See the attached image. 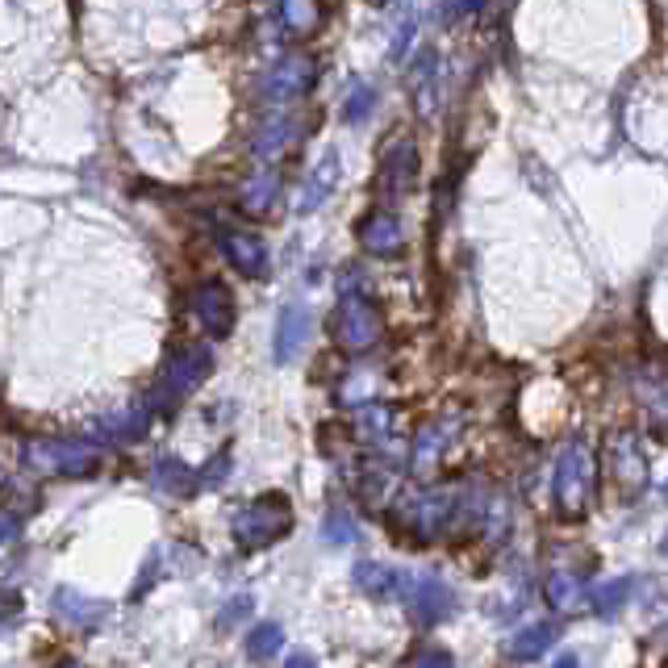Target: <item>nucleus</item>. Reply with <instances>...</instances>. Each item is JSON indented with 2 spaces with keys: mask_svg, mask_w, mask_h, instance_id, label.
Here are the masks:
<instances>
[{
  "mask_svg": "<svg viewBox=\"0 0 668 668\" xmlns=\"http://www.w3.org/2000/svg\"><path fill=\"white\" fill-rule=\"evenodd\" d=\"M360 242L376 260H398L401 251H405V226L398 222V214L373 210V214L364 217V226H360Z\"/></svg>",
  "mask_w": 668,
  "mask_h": 668,
  "instance_id": "2eb2a0df",
  "label": "nucleus"
},
{
  "mask_svg": "<svg viewBox=\"0 0 668 668\" xmlns=\"http://www.w3.org/2000/svg\"><path fill=\"white\" fill-rule=\"evenodd\" d=\"M556 668H581V656H577V652H568V656L556 660Z\"/></svg>",
  "mask_w": 668,
  "mask_h": 668,
  "instance_id": "4c0bfd02",
  "label": "nucleus"
},
{
  "mask_svg": "<svg viewBox=\"0 0 668 668\" xmlns=\"http://www.w3.org/2000/svg\"><path fill=\"white\" fill-rule=\"evenodd\" d=\"M405 668H455V665H452V652H443V647H418L405 660Z\"/></svg>",
  "mask_w": 668,
  "mask_h": 668,
  "instance_id": "2f4dec72",
  "label": "nucleus"
},
{
  "mask_svg": "<svg viewBox=\"0 0 668 668\" xmlns=\"http://www.w3.org/2000/svg\"><path fill=\"white\" fill-rule=\"evenodd\" d=\"M318 0H280V22L293 29V34H310L318 29Z\"/></svg>",
  "mask_w": 668,
  "mask_h": 668,
  "instance_id": "c85d7f7f",
  "label": "nucleus"
},
{
  "mask_svg": "<svg viewBox=\"0 0 668 668\" xmlns=\"http://www.w3.org/2000/svg\"><path fill=\"white\" fill-rule=\"evenodd\" d=\"M660 547H665V556H668V539H665V543H660Z\"/></svg>",
  "mask_w": 668,
  "mask_h": 668,
  "instance_id": "ea45409f",
  "label": "nucleus"
},
{
  "mask_svg": "<svg viewBox=\"0 0 668 668\" xmlns=\"http://www.w3.org/2000/svg\"><path fill=\"white\" fill-rule=\"evenodd\" d=\"M22 615V602H17V593H0V627H9L13 618Z\"/></svg>",
  "mask_w": 668,
  "mask_h": 668,
  "instance_id": "f704fd0d",
  "label": "nucleus"
},
{
  "mask_svg": "<svg viewBox=\"0 0 668 668\" xmlns=\"http://www.w3.org/2000/svg\"><path fill=\"white\" fill-rule=\"evenodd\" d=\"M665 497H668V484H665Z\"/></svg>",
  "mask_w": 668,
  "mask_h": 668,
  "instance_id": "37998d69",
  "label": "nucleus"
},
{
  "mask_svg": "<svg viewBox=\"0 0 668 668\" xmlns=\"http://www.w3.org/2000/svg\"><path fill=\"white\" fill-rule=\"evenodd\" d=\"M280 647H285V631H280V622H260V627L247 635V656H251L255 665L276 660Z\"/></svg>",
  "mask_w": 668,
  "mask_h": 668,
  "instance_id": "a878e982",
  "label": "nucleus"
},
{
  "mask_svg": "<svg viewBox=\"0 0 668 668\" xmlns=\"http://www.w3.org/2000/svg\"><path fill=\"white\" fill-rule=\"evenodd\" d=\"M54 615L63 618L67 627H76L84 635L101 631V622L109 618V602H97V597H84L76 589H54Z\"/></svg>",
  "mask_w": 668,
  "mask_h": 668,
  "instance_id": "f3484780",
  "label": "nucleus"
},
{
  "mask_svg": "<svg viewBox=\"0 0 668 668\" xmlns=\"http://www.w3.org/2000/svg\"><path fill=\"white\" fill-rule=\"evenodd\" d=\"M322 534H326V543L330 547H348L360 539V527H355V514L348 506H330L326 514V522H322Z\"/></svg>",
  "mask_w": 668,
  "mask_h": 668,
  "instance_id": "cd10ccee",
  "label": "nucleus"
},
{
  "mask_svg": "<svg viewBox=\"0 0 668 668\" xmlns=\"http://www.w3.org/2000/svg\"><path fill=\"white\" fill-rule=\"evenodd\" d=\"M335 343L348 351V355H364V351L376 348L385 322H380V310L373 305V297L364 289H348L335 305Z\"/></svg>",
  "mask_w": 668,
  "mask_h": 668,
  "instance_id": "20e7f679",
  "label": "nucleus"
},
{
  "mask_svg": "<svg viewBox=\"0 0 668 668\" xmlns=\"http://www.w3.org/2000/svg\"><path fill=\"white\" fill-rule=\"evenodd\" d=\"M217 247H222V255L230 260V267L235 272H242V276H264L267 272V247L260 235H251V230H222L217 235Z\"/></svg>",
  "mask_w": 668,
  "mask_h": 668,
  "instance_id": "dca6fc26",
  "label": "nucleus"
},
{
  "mask_svg": "<svg viewBox=\"0 0 668 668\" xmlns=\"http://www.w3.org/2000/svg\"><path fill=\"white\" fill-rule=\"evenodd\" d=\"M643 405H647V423L668 434V380H656L643 389Z\"/></svg>",
  "mask_w": 668,
  "mask_h": 668,
  "instance_id": "7c9ffc66",
  "label": "nucleus"
},
{
  "mask_svg": "<svg viewBox=\"0 0 668 668\" xmlns=\"http://www.w3.org/2000/svg\"><path fill=\"white\" fill-rule=\"evenodd\" d=\"M376 109V88L368 80H351V88L343 92V122L348 126H360L368 122Z\"/></svg>",
  "mask_w": 668,
  "mask_h": 668,
  "instance_id": "bb28decb",
  "label": "nucleus"
},
{
  "mask_svg": "<svg viewBox=\"0 0 668 668\" xmlns=\"http://www.w3.org/2000/svg\"><path fill=\"white\" fill-rule=\"evenodd\" d=\"M409 97H414V109L418 117L430 122L439 113V101H443V67H439V54L423 51L418 63L409 67Z\"/></svg>",
  "mask_w": 668,
  "mask_h": 668,
  "instance_id": "4468645a",
  "label": "nucleus"
},
{
  "mask_svg": "<svg viewBox=\"0 0 668 668\" xmlns=\"http://www.w3.org/2000/svg\"><path fill=\"white\" fill-rule=\"evenodd\" d=\"M593 484H597V464H593V452H589L581 439L564 443V452L556 455V481H552V493H556V506L560 514L577 518L589 509V497H593Z\"/></svg>",
  "mask_w": 668,
  "mask_h": 668,
  "instance_id": "7ed1b4c3",
  "label": "nucleus"
},
{
  "mask_svg": "<svg viewBox=\"0 0 668 668\" xmlns=\"http://www.w3.org/2000/svg\"><path fill=\"white\" fill-rule=\"evenodd\" d=\"M247 610H251V597H247V593H242V597H230V606L217 615V627H230V622H239Z\"/></svg>",
  "mask_w": 668,
  "mask_h": 668,
  "instance_id": "72a5a7b5",
  "label": "nucleus"
},
{
  "mask_svg": "<svg viewBox=\"0 0 668 668\" xmlns=\"http://www.w3.org/2000/svg\"><path fill=\"white\" fill-rule=\"evenodd\" d=\"M351 581H355V589H360L364 597H373V602H389V597L401 589V572L398 568H389V564H380V560H360L355 568H351Z\"/></svg>",
  "mask_w": 668,
  "mask_h": 668,
  "instance_id": "6ab92c4d",
  "label": "nucleus"
},
{
  "mask_svg": "<svg viewBox=\"0 0 668 668\" xmlns=\"http://www.w3.org/2000/svg\"><path fill=\"white\" fill-rule=\"evenodd\" d=\"M297 142V122L293 117H285V113H276V117H267L260 134H255V155L264 163L280 160V155H289V147Z\"/></svg>",
  "mask_w": 668,
  "mask_h": 668,
  "instance_id": "4be33fe9",
  "label": "nucleus"
},
{
  "mask_svg": "<svg viewBox=\"0 0 668 668\" xmlns=\"http://www.w3.org/2000/svg\"><path fill=\"white\" fill-rule=\"evenodd\" d=\"M67 668H80V665H67Z\"/></svg>",
  "mask_w": 668,
  "mask_h": 668,
  "instance_id": "79ce46f5",
  "label": "nucleus"
},
{
  "mask_svg": "<svg viewBox=\"0 0 668 668\" xmlns=\"http://www.w3.org/2000/svg\"><path fill=\"white\" fill-rule=\"evenodd\" d=\"M339 176H343V167H339V155L330 151V155H322V163L314 167V176L305 180V192H301V214H310V210H318L322 201L335 192V185H339Z\"/></svg>",
  "mask_w": 668,
  "mask_h": 668,
  "instance_id": "b1692460",
  "label": "nucleus"
},
{
  "mask_svg": "<svg viewBox=\"0 0 668 668\" xmlns=\"http://www.w3.org/2000/svg\"><path fill=\"white\" fill-rule=\"evenodd\" d=\"M293 531V506L285 493H264L235 514V543L242 552H260Z\"/></svg>",
  "mask_w": 668,
  "mask_h": 668,
  "instance_id": "f03ea898",
  "label": "nucleus"
},
{
  "mask_svg": "<svg viewBox=\"0 0 668 668\" xmlns=\"http://www.w3.org/2000/svg\"><path fill=\"white\" fill-rule=\"evenodd\" d=\"M151 484L160 493H167V497H192L201 489V472H192L185 459H176V455H163L160 464L151 468Z\"/></svg>",
  "mask_w": 668,
  "mask_h": 668,
  "instance_id": "aec40b11",
  "label": "nucleus"
},
{
  "mask_svg": "<svg viewBox=\"0 0 668 668\" xmlns=\"http://www.w3.org/2000/svg\"><path fill=\"white\" fill-rule=\"evenodd\" d=\"M226 468H230V452H217L214 464H205V472H201V489H214L226 481Z\"/></svg>",
  "mask_w": 668,
  "mask_h": 668,
  "instance_id": "473e14b6",
  "label": "nucleus"
},
{
  "mask_svg": "<svg viewBox=\"0 0 668 668\" xmlns=\"http://www.w3.org/2000/svg\"><path fill=\"white\" fill-rule=\"evenodd\" d=\"M285 668H318V660H314L310 652H293V656L285 660Z\"/></svg>",
  "mask_w": 668,
  "mask_h": 668,
  "instance_id": "e433bc0d",
  "label": "nucleus"
},
{
  "mask_svg": "<svg viewBox=\"0 0 668 668\" xmlns=\"http://www.w3.org/2000/svg\"><path fill=\"white\" fill-rule=\"evenodd\" d=\"M401 597H405V610L418 627H439L443 618L455 615V593L452 585H443L439 577L430 572H401Z\"/></svg>",
  "mask_w": 668,
  "mask_h": 668,
  "instance_id": "423d86ee",
  "label": "nucleus"
},
{
  "mask_svg": "<svg viewBox=\"0 0 668 668\" xmlns=\"http://www.w3.org/2000/svg\"><path fill=\"white\" fill-rule=\"evenodd\" d=\"M310 335H314V310L310 305H285L280 310V318H276V335H272V355H276V364H293L301 348L310 343Z\"/></svg>",
  "mask_w": 668,
  "mask_h": 668,
  "instance_id": "9b49d317",
  "label": "nucleus"
},
{
  "mask_svg": "<svg viewBox=\"0 0 668 668\" xmlns=\"http://www.w3.org/2000/svg\"><path fill=\"white\" fill-rule=\"evenodd\" d=\"M318 80V63L314 54H285L272 72L264 76V97L272 105H289L297 97H305Z\"/></svg>",
  "mask_w": 668,
  "mask_h": 668,
  "instance_id": "1a4fd4ad",
  "label": "nucleus"
},
{
  "mask_svg": "<svg viewBox=\"0 0 668 668\" xmlns=\"http://www.w3.org/2000/svg\"><path fill=\"white\" fill-rule=\"evenodd\" d=\"M276 197H280V176L276 172H260L255 180H247V188H242V210L247 214H267L276 205Z\"/></svg>",
  "mask_w": 668,
  "mask_h": 668,
  "instance_id": "393cba45",
  "label": "nucleus"
},
{
  "mask_svg": "<svg viewBox=\"0 0 668 668\" xmlns=\"http://www.w3.org/2000/svg\"><path fill=\"white\" fill-rule=\"evenodd\" d=\"M484 0H459V13H477Z\"/></svg>",
  "mask_w": 668,
  "mask_h": 668,
  "instance_id": "58836bf2",
  "label": "nucleus"
},
{
  "mask_svg": "<svg viewBox=\"0 0 668 668\" xmlns=\"http://www.w3.org/2000/svg\"><path fill=\"white\" fill-rule=\"evenodd\" d=\"M455 430L459 423L455 418H434L427 427L414 434V443H409V472H418V477H430L434 472V464L443 459V452L452 448Z\"/></svg>",
  "mask_w": 668,
  "mask_h": 668,
  "instance_id": "ddd939ff",
  "label": "nucleus"
},
{
  "mask_svg": "<svg viewBox=\"0 0 668 668\" xmlns=\"http://www.w3.org/2000/svg\"><path fill=\"white\" fill-rule=\"evenodd\" d=\"M26 468L42 477H92L101 468V448L88 439H34L26 443Z\"/></svg>",
  "mask_w": 668,
  "mask_h": 668,
  "instance_id": "f257e3e1",
  "label": "nucleus"
},
{
  "mask_svg": "<svg viewBox=\"0 0 668 668\" xmlns=\"http://www.w3.org/2000/svg\"><path fill=\"white\" fill-rule=\"evenodd\" d=\"M556 640H560V622H556V618H539L531 627H522L518 635H509L506 656L509 660H518V665H531V660H539Z\"/></svg>",
  "mask_w": 668,
  "mask_h": 668,
  "instance_id": "a211bd4d",
  "label": "nucleus"
},
{
  "mask_svg": "<svg viewBox=\"0 0 668 668\" xmlns=\"http://www.w3.org/2000/svg\"><path fill=\"white\" fill-rule=\"evenodd\" d=\"M210 373H214V351L210 348L197 343V348L176 351V355L167 360V368H163L160 389H155L151 405H155V409H172V405H180V401H185Z\"/></svg>",
  "mask_w": 668,
  "mask_h": 668,
  "instance_id": "39448f33",
  "label": "nucleus"
},
{
  "mask_svg": "<svg viewBox=\"0 0 668 668\" xmlns=\"http://www.w3.org/2000/svg\"><path fill=\"white\" fill-rule=\"evenodd\" d=\"M192 310H197V322L210 330V339H226L235 330V293L222 280L201 285L192 297Z\"/></svg>",
  "mask_w": 668,
  "mask_h": 668,
  "instance_id": "f8f14e48",
  "label": "nucleus"
},
{
  "mask_svg": "<svg viewBox=\"0 0 668 668\" xmlns=\"http://www.w3.org/2000/svg\"><path fill=\"white\" fill-rule=\"evenodd\" d=\"M631 589H635V581H631V577H618V581H610V585L597 589L589 602H593V610H597V615H615L618 606L631 597Z\"/></svg>",
  "mask_w": 668,
  "mask_h": 668,
  "instance_id": "c756f323",
  "label": "nucleus"
},
{
  "mask_svg": "<svg viewBox=\"0 0 668 668\" xmlns=\"http://www.w3.org/2000/svg\"><path fill=\"white\" fill-rule=\"evenodd\" d=\"M355 434L385 459H398L405 452V439H401V409L389 401H364L355 409Z\"/></svg>",
  "mask_w": 668,
  "mask_h": 668,
  "instance_id": "6e6552de",
  "label": "nucleus"
},
{
  "mask_svg": "<svg viewBox=\"0 0 668 668\" xmlns=\"http://www.w3.org/2000/svg\"><path fill=\"white\" fill-rule=\"evenodd\" d=\"M17 534H22V518H17V514H0V547L13 543Z\"/></svg>",
  "mask_w": 668,
  "mask_h": 668,
  "instance_id": "c9c22d12",
  "label": "nucleus"
},
{
  "mask_svg": "<svg viewBox=\"0 0 668 668\" xmlns=\"http://www.w3.org/2000/svg\"><path fill=\"white\" fill-rule=\"evenodd\" d=\"M418 185V142L409 134L393 138L380 155V172H376V188L385 205H398L401 197H409Z\"/></svg>",
  "mask_w": 668,
  "mask_h": 668,
  "instance_id": "0eeeda50",
  "label": "nucleus"
},
{
  "mask_svg": "<svg viewBox=\"0 0 668 668\" xmlns=\"http://www.w3.org/2000/svg\"><path fill=\"white\" fill-rule=\"evenodd\" d=\"M543 593H547V602H552L556 610H581L589 597H593L585 589V581H581L572 568H552L547 581H543Z\"/></svg>",
  "mask_w": 668,
  "mask_h": 668,
  "instance_id": "412c9836",
  "label": "nucleus"
},
{
  "mask_svg": "<svg viewBox=\"0 0 668 668\" xmlns=\"http://www.w3.org/2000/svg\"><path fill=\"white\" fill-rule=\"evenodd\" d=\"M151 414H155V405H151V401H142V405H130V409H122V414H113V418H101V427L97 430H101L105 439L130 443V439H142V434H147Z\"/></svg>",
  "mask_w": 668,
  "mask_h": 668,
  "instance_id": "5701e85b",
  "label": "nucleus"
},
{
  "mask_svg": "<svg viewBox=\"0 0 668 668\" xmlns=\"http://www.w3.org/2000/svg\"><path fill=\"white\" fill-rule=\"evenodd\" d=\"M0 481H4V464H0Z\"/></svg>",
  "mask_w": 668,
  "mask_h": 668,
  "instance_id": "a19ab883",
  "label": "nucleus"
},
{
  "mask_svg": "<svg viewBox=\"0 0 668 668\" xmlns=\"http://www.w3.org/2000/svg\"><path fill=\"white\" fill-rule=\"evenodd\" d=\"M606 455H610V477H615V484L622 493L635 497L643 484H647V452H643V439L635 430H618L615 439H610V448H606Z\"/></svg>",
  "mask_w": 668,
  "mask_h": 668,
  "instance_id": "9d476101",
  "label": "nucleus"
}]
</instances>
